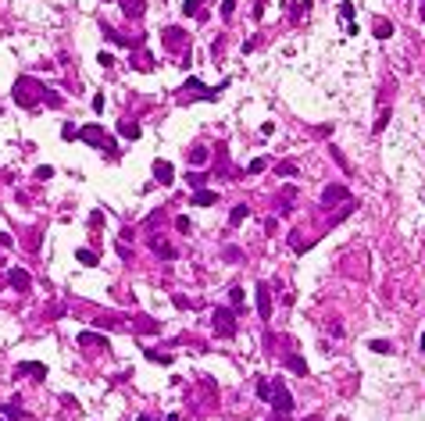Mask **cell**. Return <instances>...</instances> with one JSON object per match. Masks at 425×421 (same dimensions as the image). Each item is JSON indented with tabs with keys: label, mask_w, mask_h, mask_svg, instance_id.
<instances>
[{
	"label": "cell",
	"mask_w": 425,
	"mask_h": 421,
	"mask_svg": "<svg viewBox=\"0 0 425 421\" xmlns=\"http://www.w3.org/2000/svg\"><path fill=\"white\" fill-rule=\"evenodd\" d=\"M0 421H8V417H4V414H0Z\"/></svg>",
	"instance_id": "cell-48"
},
{
	"label": "cell",
	"mask_w": 425,
	"mask_h": 421,
	"mask_svg": "<svg viewBox=\"0 0 425 421\" xmlns=\"http://www.w3.org/2000/svg\"><path fill=\"white\" fill-rule=\"evenodd\" d=\"M132 64H136L139 71H154V57H150L147 50H139V47L132 50Z\"/></svg>",
	"instance_id": "cell-15"
},
{
	"label": "cell",
	"mask_w": 425,
	"mask_h": 421,
	"mask_svg": "<svg viewBox=\"0 0 425 421\" xmlns=\"http://www.w3.org/2000/svg\"><path fill=\"white\" fill-rule=\"evenodd\" d=\"M147 357H150V361H158V364H168V361H172V357H168V354H158V350H150V354H147Z\"/></svg>",
	"instance_id": "cell-39"
},
{
	"label": "cell",
	"mask_w": 425,
	"mask_h": 421,
	"mask_svg": "<svg viewBox=\"0 0 425 421\" xmlns=\"http://www.w3.org/2000/svg\"><path fill=\"white\" fill-rule=\"evenodd\" d=\"M139 328H143V332H158V321H150V318H143V321H139Z\"/></svg>",
	"instance_id": "cell-41"
},
{
	"label": "cell",
	"mask_w": 425,
	"mask_h": 421,
	"mask_svg": "<svg viewBox=\"0 0 425 421\" xmlns=\"http://www.w3.org/2000/svg\"><path fill=\"white\" fill-rule=\"evenodd\" d=\"M64 139H79V129H75V125H64Z\"/></svg>",
	"instance_id": "cell-43"
},
{
	"label": "cell",
	"mask_w": 425,
	"mask_h": 421,
	"mask_svg": "<svg viewBox=\"0 0 425 421\" xmlns=\"http://www.w3.org/2000/svg\"><path fill=\"white\" fill-rule=\"evenodd\" d=\"M272 410H275V421H290V417H293V396L286 393V386H282V382H275Z\"/></svg>",
	"instance_id": "cell-4"
},
{
	"label": "cell",
	"mask_w": 425,
	"mask_h": 421,
	"mask_svg": "<svg viewBox=\"0 0 425 421\" xmlns=\"http://www.w3.org/2000/svg\"><path fill=\"white\" fill-rule=\"evenodd\" d=\"M339 200H346V186L332 182V186L322 189V207H332V204H339Z\"/></svg>",
	"instance_id": "cell-7"
},
{
	"label": "cell",
	"mask_w": 425,
	"mask_h": 421,
	"mask_svg": "<svg viewBox=\"0 0 425 421\" xmlns=\"http://www.w3.org/2000/svg\"><path fill=\"white\" fill-rule=\"evenodd\" d=\"M79 347H93V350H107V335H100V332H79Z\"/></svg>",
	"instance_id": "cell-11"
},
{
	"label": "cell",
	"mask_w": 425,
	"mask_h": 421,
	"mask_svg": "<svg viewBox=\"0 0 425 421\" xmlns=\"http://www.w3.org/2000/svg\"><path fill=\"white\" fill-rule=\"evenodd\" d=\"M43 104H47V107H61L64 100H61V93H57V90H43Z\"/></svg>",
	"instance_id": "cell-26"
},
{
	"label": "cell",
	"mask_w": 425,
	"mask_h": 421,
	"mask_svg": "<svg viewBox=\"0 0 425 421\" xmlns=\"http://www.w3.org/2000/svg\"><path fill=\"white\" fill-rule=\"evenodd\" d=\"M218 11H222V18L229 22V18H233V11H236V0H222V8H218Z\"/></svg>",
	"instance_id": "cell-32"
},
{
	"label": "cell",
	"mask_w": 425,
	"mask_h": 421,
	"mask_svg": "<svg viewBox=\"0 0 425 421\" xmlns=\"http://www.w3.org/2000/svg\"><path fill=\"white\" fill-rule=\"evenodd\" d=\"M193 204H197V207H211V204H218V193H215V189H197V193H193Z\"/></svg>",
	"instance_id": "cell-14"
},
{
	"label": "cell",
	"mask_w": 425,
	"mask_h": 421,
	"mask_svg": "<svg viewBox=\"0 0 425 421\" xmlns=\"http://www.w3.org/2000/svg\"><path fill=\"white\" fill-rule=\"evenodd\" d=\"M147 246L158 254V257H165V261H172V257H175V246H172L165 236H150V239H147Z\"/></svg>",
	"instance_id": "cell-9"
},
{
	"label": "cell",
	"mask_w": 425,
	"mask_h": 421,
	"mask_svg": "<svg viewBox=\"0 0 425 421\" xmlns=\"http://www.w3.org/2000/svg\"><path fill=\"white\" fill-rule=\"evenodd\" d=\"M118 8L125 11V18H143V0H118Z\"/></svg>",
	"instance_id": "cell-13"
},
{
	"label": "cell",
	"mask_w": 425,
	"mask_h": 421,
	"mask_svg": "<svg viewBox=\"0 0 425 421\" xmlns=\"http://www.w3.org/2000/svg\"><path fill=\"white\" fill-rule=\"evenodd\" d=\"M207 161H211V154H207V146H193V150H189V164H200V168H204Z\"/></svg>",
	"instance_id": "cell-18"
},
{
	"label": "cell",
	"mask_w": 425,
	"mask_h": 421,
	"mask_svg": "<svg viewBox=\"0 0 425 421\" xmlns=\"http://www.w3.org/2000/svg\"><path fill=\"white\" fill-rule=\"evenodd\" d=\"M186 182H189L193 189H204V182H207V175H197V172H189V175H186Z\"/></svg>",
	"instance_id": "cell-31"
},
{
	"label": "cell",
	"mask_w": 425,
	"mask_h": 421,
	"mask_svg": "<svg viewBox=\"0 0 425 421\" xmlns=\"http://www.w3.org/2000/svg\"><path fill=\"white\" fill-rule=\"evenodd\" d=\"M375 36H379V40H390V36H393V22L379 18V22H375Z\"/></svg>",
	"instance_id": "cell-21"
},
{
	"label": "cell",
	"mask_w": 425,
	"mask_h": 421,
	"mask_svg": "<svg viewBox=\"0 0 425 421\" xmlns=\"http://www.w3.org/2000/svg\"><path fill=\"white\" fill-rule=\"evenodd\" d=\"M50 175H54L50 164H40V168H36V179H50Z\"/></svg>",
	"instance_id": "cell-38"
},
{
	"label": "cell",
	"mask_w": 425,
	"mask_h": 421,
	"mask_svg": "<svg viewBox=\"0 0 425 421\" xmlns=\"http://www.w3.org/2000/svg\"><path fill=\"white\" fill-rule=\"evenodd\" d=\"M421 354H425V332H421Z\"/></svg>",
	"instance_id": "cell-47"
},
{
	"label": "cell",
	"mask_w": 425,
	"mask_h": 421,
	"mask_svg": "<svg viewBox=\"0 0 425 421\" xmlns=\"http://www.w3.org/2000/svg\"><path fill=\"white\" fill-rule=\"evenodd\" d=\"M257 43H261V36H250V40L243 43V54H254V50H257Z\"/></svg>",
	"instance_id": "cell-36"
},
{
	"label": "cell",
	"mask_w": 425,
	"mask_h": 421,
	"mask_svg": "<svg viewBox=\"0 0 425 421\" xmlns=\"http://www.w3.org/2000/svg\"><path fill=\"white\" fill-rule=\"evenodd\" d=\"M161 40H165V50H168V54H175V57H186V50H189V40H186V32H182L179 25H168V29L161 32Z\"/></svg>",
	"instance_id": "cell-3"
},
{
	"label": "cell",
	"mask_w": 425,
	"mask_h": 421,
	"mask_svg": "<svg viewBox=\"0 0 425 421\" xmlns=\"http://www.w3.org/2000/svg\"><path fill=\"white\" fill-rule=\"evenodd\" d=\"M247 214H250V207H247V204H236V207H233V214H229V221H233V225H240Z\"/></svg>",
	"instance_id": "cell-25"
},
{
	"label": "cell",
	"mask_w": 425,
	"mask_h": 421,
	"mask_svg": "<svg viewBox=\"0 0 425 421\" xmlns=\"http://www.w3.org/2000/svg\"><path fill=\"white\" fill-rule=\"evenodd\" d=\"M43 90H47V86H40V82L32 79V75H18V79H15V90H11V97H15V104H18V107H40Z\"/></svg>",
	"instance_id": "cell-1"
},
{
	"label": "cell",
	"mask_w": 425,
	"mask_h": 421,
	"mask_svg": "<svg viewBox=\"0 0 425 421\" xmlns=\"http://www.w3.org/2000/svg\"><path fill=\"white\" fill-rule=\"evenodd\" d=\"M139 421H158V417H154V414H139Z\"/></svg>",
	"instance_id": "cell-45"
},
{
	"label": "cell",
	"mask_w": 425,
	"mask_h": 421,
	"mask_svg": "<svg viewBox=\"0 0 425 421\" xmlns=\"http://www.w3.org/2000/svg\"><path fill=\"white\" fill-rule=\"evenodd\" d=\"M75 257H79V261H83L86 268H97V261H100V257H97L93 250H86V246H83V250H75Z\"/></svg>",
	"instance_id": "cell-23"
},
{
	"label": "cell",
	"mask_w": 425,
	"mask_h": 421,
	"mask_svg": "<svg viewBox=\"0 0 425 421\" xmlns=\"http://www.w3.org/2000/svg\"><path fill=\"white\" fill-rule=\"evenodd\" d=\"M11 243H15V239H11L8 232H0V246H11Z\"/></svg>",
	"instance_id": "cell-44"
},
{
	"label": "cell",
	"mask_w": 425,
	"mask_h": 421,
	"mask_svg": "<svg viewBox=\"0 0 425 421\" xmlns=\"http://www.w3.org/2000/svg\"><path fill=\"white\" fill-rule=\"evenodd\" d=\"M386 122H390V111H382L379 118H375V125H372V132H382L386 129Z\"/></svg>",
	"instance_id": "cell-34"
},
{
	"label": "cell",
	"mask_w": 425,
	"mask_h": 421,
	"mask_svg": "<svg viewBox=\"0 0 425 421\" xmlns=\"http://www.w3.org/2000/svg\"><path fill=\"white\" fill-rule=\"evenodd\" d=\"M100 29H104V36H107L114 47H132V40H125V36H122V32H114L111 25H100Z\"/></svg>",
	"instance_id": "cell-19"
},
{
	"label": "cell",
	"mask_w": 425,
	"mask_h": 421,
	"mask_svg": "<svg viewBox=\"0 0 425 421\" xmlns=\"http://www.w3.org/2000/svg\"><path fill=\"white\" fill-rule=\"evenodd\" d=\"M225 261H243V250H236V246H225Z\"/></svg>",
	"instance_id": "cell-35"
},
{
	"label": "cell",
	"mask_w": 425,
	"mask_h": 421,
	"mask_svg": "<svg viewBox=\"0 0 425 421\" xmlns=\"http://www.w3.org/2000/svg\"><path fill=\"white\" fill-rule=\"evenodd\" d=\"M257 314L268 321L272 318V296H268V282H257Z\"/></svg>",
	"instance_id": "cell-10"
},
{
	"label": "cell",
	"mask_w": 425,
	"mask_h": 421,
	"mask_svg": "<svg viewBox=\"0 0 425 421\" xmlns=\"http://www.w3.org/2000/svg\"><path fill=\"white\" fill-rule=\"evenodd\" d=\"M215 335H218V339L236 335V314H229L225 307H218V311H215Z\"/></svg>",
	"instance_id": "cell-5"
},
{
	"label": "cell",
	"mask_w": 425,
	"mask_h": 421,
	"mask_svg": "<svg viewBox=\"0 0 425 421\" xmlns=\"http://www.w3.org/2000/svg\"><path fill=\"white\" fill-rule=\"evenodd\" d=\"M25 250H29V254H36V250H40V228H32V232H29V239H25Z\"/></svg>",
	"instance_id": "cell-27"
},
{
	"label": "cell",
	"mask_w": 425,
	"mask_h": 421,
	"mask_svg": "<svg viewBox=\"0 0 425 421\" xmlns=\"http://www.w3.org/2000/svg\"><path fill=\"white\" fill-rule=\"evenodd\" d=\"M200 4H204V0H186V4H182V11H186V15H193V18H200V22H204L207 15H204V8H200Z\"/></svg>",
	"instance_id": "cell-20"
},
{
	"label": "cell",
	"mask_w": 425,
	"mask_h": 421,
	"mask_svg": "<svg viewBox=\"0 0 425 421\" xmlns=\"http://www.w3.org/2000/svg\"><path fill=\"white\" fill-rule=\"evenodd\" d=\"M79 139H83V143H90V146H100L104 154H118L114 139H111V136L100 129V125H83V129H79Z\"/></svg>",
	"instance_id": "cell-2"
},
{
	"label": "cell",
	"mask_w": 425,
	"mask_h": 421,
	"mask_svg": "<svg viewBox=\"0 0 425 421\" xmlns=\"http://www.w3.org/2000/svg\"><path fill=\"white\" fill-rule=\"evenodd\" d=\"M275 172L286 179V175H297V164H293V161H279V164H275Z\"/></svg>",
	"instance_id": "cell-30"
},
{
	"label": "cell",
	"mask_w": 425,
	"mask_h": 421,
	"mask_svg": "<svg viewBox=\"0 0 425 421\" xmlns=\"http://www.w3.org/2000/svg\"><path fill=\"white\" fill-rule=\"evenodd\" d=\"M264 168H268V157H254V161L247 164V172H250V175H261Z\"/></svg>",
	"instance_id": "cell-28"
},
{
	"label": "cell",
	"mask_w": 425,
	"mask_h": 421,
	"mask_svg": "<svg viewBox=\"0 0 425 421\" xmlns=\"http://www.w3.org/2000/svg\"><path fill=\"white\" fill-rule=\"evenodd\" d=\"M154 182H161V186H172L175 182V168L168 164V161H154Z\"/></svg>",
	"instance_id": "cell-8"
},
{
	"label": "cell",
	"mask_w": 425,
	"mask_h": 421,
	"mask_svg": "<svg viewBox=\"0 0 425 421\" xmlns=\"http://www.w3.org/2000/svg\"><path fill=\"white\" fill-rule=\"evenodd\" d=\"M304 421H322V417H318V414H311V417H304Z\"/></svg>",
	"instance_id": "cell-46"
},
{
	"label": "cell",
	"mask_w": 425,
	"mask_h": 421,
	"mask_svg": "<svg viewBox=\"0 0 425 421\" xmlns=\"http://www.w3.org/2000/svg\"><path fill=\"white\" fill-rule=\"evenodd\" d=\"M0 414H4L8 421H15V417H25V410H22V407H15V403H11V407H4Z\"/></svg>",
	"instance_id": "cell-33"
},
{
	"label": "cell",
	"mask_w": 425,
	"mask_h": 421,
	"mask_svg": "<svg viewBox=\"0 0 425 421\" xmlns=\"http://www.w3.org/2000/svg\"><path fill=\"white\" fill-rule=\"evenodd\" d=\"M254 393H257V400H268V403H272V396H275V382L257 378V382H254Z\"/></svg>",
	"instance_id": "cell-12"
},
{
	"label": "cell",
	"mask_w": 425,
	"mask_h": 421,
	"mask_svg": "<svg viewBox=\"0 0 425 421\" xmlns=\"http://www.w3.org/2000/svg\"><path fill=\"white\" fill-rule=\"evenodd\" d=\"M18 371H22V375H32V378H40V382L47 378V368H43V364H36V361H32V364H29V361L18 364Z\"/></svg>",
	"instance_id": "cell-17"
},
{
	"label": "cell",
	"mask_w": 425,
	"mask_h": 421,
	"mask_svg": "<svg viewBox=\"0 0 425 421\" xmlns=\"http://www.w3.org/2000/svg\"><path fill=\"white\" fill-rule=\"evenodd\" d=\"M90 225H93V228H100V225H104V214H100V211H93V214H90Z\"/></svg>",
	"instance_id": "cell-42"
},
{
	"label": "cell",
	"mask_w": 425,
	"mask_h": 421,
	"mask_svg": "<svg viewBox=\"0 0 425 421\" xmlns=\"http://www.w3.org/2000/svg\"><path fill=\"white\" fill-rule=\"evenodd\" d=\"M118 132H122L125 139H139V125H136V122H122V125H118Z\"/></svg>",
	"instance_id": "cell-24"
},
{
	"label": "cell",
	"mask_w": 425,
	"mask_h": 421,
	"mask_svg": "<svg viewBox=\"0 0 425 421\" xmlns=\"http://www.w3.org/2000/svg\"><path fill=\"white\" fill-rule=\"evenodd\" d=\"M339 18L350 22V18H354V4H339Z\"/></svg>",
	"instance_id": "cell-37"
},
{
	"label": "cell",
	"mask_w": 425,
	"mask_h": 421,
	"mask_svg": "<svg viewBox=\"0 0 425 421\" xmlns=\"http://www.w3.org/2000/svg\"><path fill=\"white\" fill-rule=\"evenodd\" d=\"M286 368H290L293 375H307V361H304L300 354H286Z\"/></svg>",
	"instance_id": "cell-16"
},
{
	"label": "cell",
	"mask_w": 425,
	"mask_h": 421,
	"mask_svg": "<svg viewBox=\"0 0 425 421\" xmlns=\"http://www.w3.org/2000/svg\"><path fill=\"white\" fill-rule=\"evenodd\" d=\"M8 282H11V289H18V293H29V286H32V279H29L25 268H8Z\"/></svg>",
	"instance_id": "cell-6"
},
{
	"label": "cell",
	"mask_w": 425,
	"mask_h": 421,
	"mask_svg": "<svg viewBox=\"0 0 425 421\" xmlns=\"http://www.w3.org/2000/svg\"><path fill=\"white\" fill-rule=\"evenodd\" d=\"M229 300H233V307H236V311H243V289H240V286L229 289Z\"/></svg>",
	"instance_id": "cell-29"
},
{
	"label": "cell",
	"mask_w": 425,
	"mask_h": 421,
	"mask_svg": "<svg viewBox=\"0 0 425 421\" xmlns=\"http://www.w3.org/2000/svg\"><path fill=\"white\" fill-rule=\"evenodd\" d=\"M175 228H179V232H189L193 225H189V218H175Z\"/></svg>",
	"instance_id": "cell-40"
},
{
	"label": "cell",
	"mask_w": 425,
	"mask_h": 421,
	"mask_svg": "<svg viewBox=\"0 0 425 421\" xmlns=\"http://www.w3.org/2000/svg\"><path fill=\"white\" fill-rule=\"evenodd\" d=\"M368 350L372 354H390L393 347H390V339H368Z\"/></svg>",
	"instance_id": "cell-22"
}]
</instances>
